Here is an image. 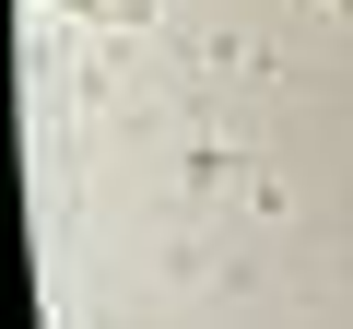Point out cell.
Segmentation results:
<instances>
[{"label": "cell", "mask_w": 353, "mask_h": 329, "mask_svg": "<svg viewBox=\"0 0 353 329\" xmlns=\"http://www.w3.org/2000/svg\"><path fill=\"white\" fill-rule=\"evenodd\" d=\"M71 12H130V0H71Z\"/></svg>", "instance_id": "obj_1"}]
</instances>
